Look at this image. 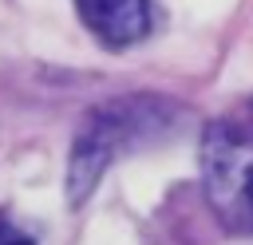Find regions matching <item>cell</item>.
<instances>
[{
	"instance_id": "cell-3",
	"label": "cell",
	"mask_w": 253,
	"mask_h": 245,
	"mask_svg": "<svg viewBox=\"0 0 253 245\" xmlns=\"http://www.w3.org/2000/svg\"><path fill=\"white\" fill-rule=\"evenodd\" d=\"M75 12L91 28V36L107 47L138 43L150 32V4L146 0H75Z\"/></svg>"
},
{
	"instance_id": "cell-1",
	"label": "cell",
	"mask_w": 253,
	"mask_h": 245,
	"mask_svg": "<svg viewBox=\"0 0 253 245\" xmlns=\"http://www.w3.org/2000/svg\"><path fill=\"white\" fill-rule=\"evenodd\" d=\"M198 158L206 198L221 225L233 233H253V138L225 122H213L202 134Z\"/></svg>"
},
{
	"instance_id": "cell-4",
	"label": "cell",
	"mask_w": 253,
	"mask_h": 245,
	"mask_svg": "<svg viewBox=\"0 0 253 245\" xmlns=\"http://www.w3.org/2000/svg\"><path fill=\"white\" fill-rule=\"evenodd\" d=\"M0 245H32V237H28L24 229H16V225L0 221Z\"/></svg>"
},
{
	"instance_id": "cell-2",
	"label": "cell",
	"mask_w": 253,
	"mask_h": 245,
	"mask_svg": "<svg viewBox=\"0 0 253 245\" xmlns=\"http://www.w3.org/2000/svg\"><path fill=\"white\" fill-rule=\"evenodd\" d=\"M154 103H115L91 115V122L75 134L71 142V162H67V202L83 205L91 198V190L99 186V178L107 174V166L115 162V154L138 138V130L146 126V111Z\"/></svg>"
}]
</instances>
